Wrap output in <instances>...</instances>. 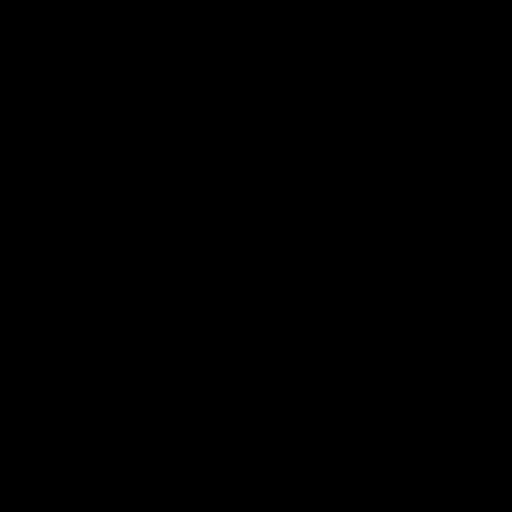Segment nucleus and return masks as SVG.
Wrapping results in <instances>:
<instances>
[]
</instances>
